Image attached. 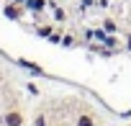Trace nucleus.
<instances>
[{
    "instance_id": "7ed1b4c3",
    "label": "nucleus",
    "mask_w": 131,
    "mask_h": 126,
    "mask_svg": "<svg viewBox=\"0 0 131 126\" xmlns=\"http://www.w3.org/2000/svg\"><path fill=\"white\" fill-rule=\"evenodd\" d=\"M77 126H95V116L93 113H80L77 116Z\"/></svg>"
},
{
    "instance_id": "423d86ee",
    "label": "nucleus",
    "mask_w": 131,
    "mask_h": 126,
    "mask_svg": "<svg viewBox=\"0 0 131 126\" xmlns=\"http://www.w3.org/2000/svg\"><path fill=\"white\" fill-rule=\"evenodd\" d=\"M44 5H46V0H28V8L31 10H41Z\"/></svg>"
},
{
    "instance_id": "0eeeda50",
    "label": "nucleus",
    "mask_w": 131,
    "mask_h": 126,
    "mask_svg": "<svg viewBox=\"0 0 131 126\" xmlns=\"http://www.w3.org/2000/svg\"><path fill=\"white\" fill-rule=\"evenodd\" d=\"M103 31H108V34H113V31H116V23H113L111 18H105V21H103Z\"/></svg>"
},
{
    "instance_id": "20e7f679",
    "label": "nucleus",
    "mask_w": 131,
    "mask_h": 126,
    "mask_svg": "<svg viewBox=\"0 0 131 126\" xmlns=\"http://www.w3.org/2000/svg\"><path fill=\"white\" fill-rule=\"evenodd\" d=\"M3 13H5L8 18H18V16H21V8H18V3H16V5H8Z\"/></svg>"
},
{
    "instance_id": "ddd939ff",
    "label": "nucleus",
    "mask_w": 131,
    "mask_h": 126,
    "mask_svg": "<svg viewBox=\"0 0 131 126\" xmlns=\"http://www.w3.org/2000/svg\"><path fill=\"white\" fill-rule=\"evenodd\" d=\"M128 49H131V36H128Z\"/></svg>"
},
{
    "instance_id": "6e6552de",
    "label": "nucleus",
    "mask_w": 131,
    "mask_h": 126,
    "mask_svg": "<svg viewBox=\"0 0 131 126\" xmlns=\"http://www.w3.org/2000/svg\"><path fill=\"white\" fill-rule=\"evenodd\" d=\"M34 126H46V116L41 113V116H36V121H34Z\"/></svg>"
},
{
    "instance_id": "1a4fd4ad",
    "label": "nucleus",
    "mask_w": 131,
    "mask_h": 126,
    "mask_svg": "<svg viewBox=\"0 0 131 126\" xmlns=\"http://www.w3.org/2000/svg\"><path fill=\"white\" fill-rule=\"evenodd\" d=\"M72 44H75L72 36H64V39H62V46H72Z\"/></svg>"
},
{
    "instance_id": "9b49d317",
    "label": "nucleus",
    "mask_w": 131,
    "mask_h": 126,
    "mask_svg": "<svg viewBox=\"0 0 131 126\" xmlns=\"http://www.w3.org/2000/svg\"><path fill=\"white\" fill-rule=\"evenodd\" d=\"M49 41H51V44H62V39H59L57 34H51V36H49Z\"/></svg>"
},
{
    "instance_id": "f8f14e48",
    "label": "nucleus",
    "mask_w": 131,
    "mask_h": 126,
    "mask_svg": "<svg viewBox=\"0 0 131 126\" xmlns=\"http://www.w3.org/2000/svg\"><path fill=\"white\" fill-rule=\"evenodd\" d=\"M16 3H18V5H26V3H28V0H16Z\"/></svg>"
},
{
    "instance_id": "f257e3e1",
    "label": "nucleus",
    "mask_w": 131,
    "mask_h": 126,
    "mask_svg": "<svg viewBox=\"0 0 131 126\" xmlns=\"http://www.w3.org/2000/svg\"><path fill=\"white\" fill-rule=\"evenodd\" d=\"M3 123H5V126H23V123H26V116H23V111L10 108V111L3 113Z\"/></svg>"
},
{
    "instance_id": "f03ea898",
    "label": "nucleus",
    "mask_w": 131,
    "mask_h": 126,
    "mask_svg": "<svg viewBox=\"0 0 131 126\" xmlns=\"http://www.w3.org/2000/svg\"><path fill=\"white\" fill-rule=\"evenodd\" d=\"M18 65H21L23 70H28V72H34V75H46V72H44V67H39V65H34V62H28V59H18Z\"/></svg>"
},
{
    "instance_id": "39448f33",
    "label": "nucleus",
    "mask_w": 131,
    "mask_h": 126,
    "mask_svg": "<svg viewBox=\"0 0 131 126\" xmlns=\"http://www.w3.org/2000/svg\"><path fill=\"white\" fill-rule=\"evenodd\" d=\"M36 34H39L41 39H49L54 31H51V26H39V28H36Z\"/></svg>"
},
{
    "instance_id": "9d476101",
    "label": "nucleus",
    "mask_w": 131,
    "mask_h": 126,
    "mask_svg": "<svg viewBox=\"0 0 131 126\" xmlns=\"http://www.w3.org/2000/svg\"><path fill=\"white\" fill-rule=\"evenodd\" d=\"M54 18L57 21H64V10H54Z\"/></svg>"
}]
</instances>
